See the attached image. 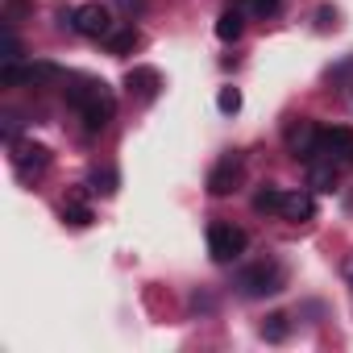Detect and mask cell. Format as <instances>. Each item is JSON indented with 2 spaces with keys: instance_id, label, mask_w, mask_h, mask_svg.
Instances as JSON below:
<instances>
[{
  "instance_id": "obj_16",
  "label": "cell",
  "mask_w": 353,
  "mask_h": 353,
  "mask_svg": "<svg viewBox=\"0 0 353 353\" xmlns=\"http://www.w3.org/2000/svg\"><path fill=\"white\" fill-rule=\"evenodd\" d=\"M92 192H96V196H112V192H117V170H108V166L96 170V174H92Z\"/></svg>"
},
{
  "instance_id": "obj_20",
  "label": "cell",
  "mask_w": 353,
  "mask_h": 353,
  "mask_svg": "<svg viewBox=\"0 0 353 353\" xmlns=\"http://www.w3.org/2000/svg\"><path fill=\"white\" fill-rule=\"evenodd\" d=\"M17 129H21V121H17L13 112H5V141H9V145L17 141Z\"/></svg>"
},
{
  "instance_id": "obj_2",
  "label": "cell",
  "mask_w": 353,
  "mask_h": 353,
  "mask_svg": "<svg viewBox=\"0 0 353 353\" xmlns=\"http://www.w3.org/2000/svg\"><path fill=\"white\" fill-rule=\"evenodd\" d=\"M283 287H287V270H283L274 258L254 262V266H245V270L237 274V291H241L245 299H266V295H274V291H283Z\"/></svg>"
},
{
  "instance_id": "obj_23",
  "label": "cell",
  "mask_w": 353,
  "mask_h": 353,
  "mask_svg": "<svg viewBox=\"0 0 353 353\" xmlns=\"http://www.w3.org/2000/svg\"><path fill=\"white\" fill-rule=\"evenodd\" d=\"M349 283H353V262H349Z\"/></svg>"
},
{
  "instance_id": "obj_8",
  "label": "cell",
  "mask_w": 353,
  "mask_h": 353,
  "mask_svg": "<svg viewBox=\"0 0 353 353\" xmlns=\"http://www.w3.org/2000/svg\"><path fill=\"white\" fill-rule=\"evenodd\" d=\"M316 141H320V129H316L312 121H299V125L287 129V145H291V154L303 158V162L316 158Z\"/></svg>"
},
{
  "instance_id": "obj_13",
  "label": "cell",
  "mask_w": 353,
  "mask_h": 353,
  "mask_svg": "<svg viewBox=\"0 0 353 353\" xmlns=\"http://www.w3.org/2000/svg\"><path fill=\"white\" fill-rule=\"evenodd\" d=\"M104 46H108V54H129V50L137 46V30H133V26H121V30H112V34L104 38Z\"/></svg>"
},
{
  "instance_id": "obj_10",
  "label": "cell",
  "mask_w": 353,
  "mask_h": 353,
  "mask_svg": "<svg viewBox=\"0 0 353 353\" xmlns=\"http://www.w3.org/2000/svg\"><path fill=\"white\" fill-rule=\"evenodd\" d=\"M125 88H129V96H137V100H154L158 88H162V75H158L154 67H133V71L125 75Z\"/></svg>"
},
{
  "instance_id": "obj_11",
  "label": "cell",
  "mask_w": 353,
  "mask_h": 353,
  "mask_svg": "<svg viewBox=\"0 0 353 353\" xmlns=\"http://www.w3.org/2000/svg\"><path fill=\"white\" fill-rule=\"evenodd\" d=\"M279 216H283V221H295V225H303V221H312V216H316V200H312L307 192H283Z\"/></svg>"
},
{
  "instance_id": "obj_6",
  "label": "cell",
  "mask_w": 353,
  "mask_h": 353,
  "mask_svg": "<svg viewBox=\"0 0 353 353\" xmlns=\"http://www.w3.org/2000/svg\"><path fill=\"white\" fill-rule=\"evenodd\" d=\"M237 183H241V154H225L212 166V174H208V192L212 196H229V192H237Z\"/></svg>"
},
{
  "instance_id": "obj_22",
  "label": "cell",
  "mask_w": 353,
  "mask_h": 353,
  "mask_svg": "<svg viewBox=\"0 0 353 353\" xmlns=\"http://www.w3.org/2000/svg\"><path fill=\"white\" fill-rule=\"evenodd\" d=\"M117 5H121L125 13H141V9H145V0H117Z\"/></svg>"
},
{
  "instance_id": "obj_9",
  "label": "cell",
  "mask_w": 353,
  "mask_h": 353,
  "mask_svg": "<svg viewBox=\"0 0 353 353\" xmlns=\"http://www.w3.org/2000/svg\"><path fill=\"white\" fill-rule=\"evenodd\" d=\"M245 13H250L245 0H233V5L216 17V38H221V42H237V38L245 34Z\"/></svg>"
},
{
  "instance_id": "obj_4",
  "label": "cell",
  "mask_w": 353,
  "mask_h": 353,
  "mask_svg": "<svg viewBox=\"0 0 353 353\" xmlns=\"http://www.w3.org/2000/svg\"><path fill=\"white\" fill-rule=\"evenodd\" d=\"M316 158L332 162L336 170H349L353 166V133L332 125V129H320V141H316Z\"/></svg>"
},
{
  "instance_id": "obj_17",
  "label": "cell",
  "mask_w": 353,
  "mask_h": 353,
  "mask_svg": "<svg viewBox=\"0 0 353 353\" xmlns=\"http://www.w3.org/2000/svg\"><path fill=\"white\" fill-rule=\"evenodd\" d=\"M63 221H67V225H75V229H83V225H92L96 216H92V208H88V204H67V208H63Z\"/></svg>"
},
{
  "instance_id": "obj_21",
  "label": "cell",
  "mask_w": 353,
  "mask_h": 353,
  "mask_svg": "<svg viewBox=\"0 0 353 353\" xmlns=\"http://www.w3.org/2000/svg\"><path fill=\"white\" fill-rule=\"evenodd\" d=\"M320 30H336V9H320Z\"/></svg>"
},
{
  "instance_id": "obj_7",
  "label": "cell",
  "mask_w": 353,
  "mask_h": 353,
  "mask_svg": "<svg viewBox=\"0 0 353 353\" xmlns=\"http://www.w3.org/2000/svg\"><path fill=\"white\" fill-rule=\"evenodd\" d=\"M13 166H17L21 179H30V174H42V170L50 166V150L38 145V141H26V145L13 141Z\"/></svg>"
},
{
  "instance_id": "obj_12",
  "label": "cell",
  "mask_w": 353,
  "mask_h": 353,
  "mask_svg": "<svg viewBox=\"0 0 353 353\" xmlns=\"http://www.w3.org/2000/svg\"><path fill=\"white\" fill-rule=\"evenodd\" d=\"M336 166L332 162H324V158H312L307 162V188L312 192H336Z\"/></svg>"
},
{
  "instance_id": "obj_1",
  "label": "cell",
  "mask_w": 353,
  "mask_h": 353,
  "mask_svg": "<svg viewBox=\"0 0 353 353\" xmlns=\"http://www.w3.org/2000/svg\"><path fill=\"white\" fill-rule=\"evenodd\" d=\"M67 104L83 117L88 133L108 129V121L117 117V100H112L108 83H100V79H75V83L67 88Z\"/></svg>"
},
{
  "instance_id": "obj_5",
  "label": "cell",
  "mask_w": 353,
  "mask_h": 353,
  "mask_svg": "<svg viewBox=\"0 0 353 353\" xmlns=\"http://www.w3.org/2000/svg\"><path fill=\"white\" fill-rule=\"evenodd\" d=\"M63 21H71V30L83 34V38H108V34H112V13L100 5V0H88V5H79V9L67 13Z\"/></svg>"
},
{
  "instance_id": "obj_18",
  "label": "cell",
  "mask_w": 353,
  "mask_h": 353,
  "mask_svg": "<svg viewBox=\"0 0 353 353\" xmlns=\"http://www.w3.org/2000/svg\"><path fill=\"white\" fill-rule=\"evenodd\" d=\"M245 9H250L254 17H266V21H270V17L283 13V0H245Z\"/></svg>"
},
{
  "instance_id": "obj_15",
  "label": "cell",
  "mask_w": 353,
  "mask_h": 353,
  "mask_svg": "<svg viewBox=\"0 0 353 353\" xmlns=\"http://www.w3.org/2000/svg\"><path fill=\"white\" fill-rule=\"evenodd\" d=\"M279 204H283V192L279 188H262L254 196V212H279Z\"/></svg>"
},
{
  "instance_id": "obj_3",
  "label": "cell",
  "mask_w": 353,
  "mask_h": 353,
  "mask_svg": "<svg viewBox=\"0 0 353 353\" xmlns=\"http://www.w3.org/2000/svg\"><path fill=\"white\" fill-rule=\"evenodd\" d=\"M245 245H250L245 229H237L229 221H212L208 225V254H212V262H237L245 254Z\"/></svg>"
},
{
  "instance_id": "obj_14",
  "label": "cell",
  "mask_w": 353,
  "mask_h": 353,
  "mask_svg": "<svg viewBox=\"0 0 353 353\" xmlns=\"http://www.w3.org/2000/svg\"><path fill=\"white\" fill-rule=\"evenodd\" d=\"M287 332H291V316L287 312H274V316H266V324H262V336L266 341H287Z\"/></svg>"
},
{
  "instance_id": "obj_19",
  "label": "cell",
  "mask_w": 353,
  "mask_h": 353,
  "mask_svg": "<svg viewBox=\"0 0 353 353\" xmlns=\"http://www.w3.org/2000/svg\"><path fill=\"white\" fill-rule=\"evenodd\" d=\"M216 104H221V112H237V108H241V92H237V88H221Z\"/></svg>"
}]
</instances>
